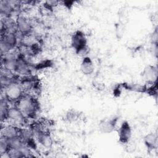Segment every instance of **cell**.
<instances>
[{"label": "cell", "mask_w": 158, "mask_h": 158, "mask_svg": "<svg viewBox=\"0 0 158 158\" xmlns=\"http://www.w3.org/2000/svg\"><path fill=\"white\" fill-rule=\"evenodd\" d=\"M157 67L149 65L144 69L142 76L147 83L154 85L157 83Z\"/></svg>", "instance_id": "9c48e42d"}, {"label": "cell", "mask_w": 158, "mask_h": 158, "mask_svg": "<svg viewBox=\"0 0 158 158\" xmlns=\"http://www.w3.org/2000/svg\"><path fill=\"white\" fill-rule=\"evenodd\" d=\"M71 46L75 52L88 46L87 38L83 31L78 30L72 35L71 37Z\"/></svg>", "instance_id": "8992f818"}, {"label": "cell", "mask_w": 158, "mask_h": 158, "mask_svg": "<svg viewBox=\"0 0 158 158\" xmlns=\"http://www.w3.org/2000/svg\"><path fill=\"white\" fill-rule=\"evenodd\" d=\"M30 72L31 70L28 62L25 60V59H24L23 57H20V55H19L17 67L15 73H17L23 77H26L30 75Z\"/></svg>", "instance_id": "9a60e30c"}, {"label": "cell", "mask_w": 158, "mask_h": 158, "mask_svg": "<svg viewBox=\"0 0 158 158\" xmlns=\"http://www.w3.org/2000/svg\"><path fill=\"white\" fill-rule=\"evenodd\" d=\"M4 89V98H6L9 102H17L25 94L20 84L18 81H15L6 86Z\"/></svg>", "instance_id": "7a4b0ae2"}, {"label": "cell", "mask_w": 158, "mask_h": 158, "mask_svg": "<svg viewBox=\"0 0 158 158\" xmlns=\"http://www.w3.org/2000/svg\"><path fill=\"white\" fill-rule=\"evenodd\" d=\"M94 67L91 59L89 56L83 57L80 64V70L85 75H91L94 72Z\"/></svg>", "instance_id": "2e32d148"}, {"label": "cell", "mask_w": 158, "mask_h": 158, "mask_svg": "<svg viewBox=\"0 0 158 158\" xmlns=\"http://www.w3.org/2000/svg\"><path fill=\"white\" fill-rule=\"evenodd\" d=\"M7 156V158H21L25 157L23 154L19 150L16 149L10 148L6 153Z\"/></svg>", "instance_id": "d6986e66"}, {"label": "cell", "mask_w": 158, "mask_h": 158, "mask_svg": "<svg viewBox=\"0 0 158 158\" xmlns=\"http://www.w3.org/2000/svg\"><path fill=\"white\" fill-rule=\"evenodd\" d=\"M9 107L8 100L6 98H1L0 102V118L1 122L7 120V112Z\"/></svg>", "instance_id": "e0dca14e"}, {"label": "cell", "mask_w": 158, "mask_h": 158, "mask_svg": "<svg viewBox=\"0 0 158 158\" xmlns=\"http://www.w3.org/2000/svg\"><path fill=\"white\" fill-rule=\"evenodd\" d=\"M66 117L69 121H74L75 120L77 119L78 114L75 110H72L70 111H69V112L67 114Z\"/></svg>", "instance_id": "ffe728a7"}, {"label": "cell", "mask_w": 158, "mask_h": 158, "mask_svg": "<svg viewBox=\"0 0 158 158\" xmlns=\"http://www.w3.org/2000/svg\"><path fill=\"white\" fill-rule=\"evenodd\" d=\"M118 139L119 142L122 144H127L129 143L131 135L132 130L129 123L125 120L121 123L118 129Z\"/></svg>", "instance_id": "52a82bcc"}, {"label": "cell", "mask_w": 158, "mask_h": 158, "mask_svg": "<svg viewBox=\"0 0 158 158\" xmlns=\"http://www.w3.org/2000/svg\"><path fill=\"white\" fill-rule=\"evenodd\" d=\"M20 128L14 125H4L1 128V136L6 139H10L19 136Z\"/></svg>", "instance_id": "4fadbf2b"}, {"label": "cell", "mask_w": 158, "mask_h": 158, "mask_svg": "<svg viewBox=\"0 0 158 158\" xmlns=\"http://www.w3.org/2000/svg\"><path fill=\"white\" fill-rule=\"evenodd\" d=\"M118 120V117H113L112 118L102 120L99 125L100 131L106 134L112 132L117 126Z\"/></svg>", "instance_id": "8fae6325"}, {"label": "cell", "mask_w": 158, "mask_h": 158, "mask_svg": "<svg viewBox=\"0 0 158 158\" xmlns=\"http://www.w3.org/2000/svg\"><path fill=\"white\" fill-rule=\"evenodd\" d=\"M27 118H33L38 110V102L35 98L30 94H24L17 102L16 105Z\"/></svg>", "instance_id": "6da1fadb"}, {"label": "cell", "mask_w": 158, "mask_h": 158, "mask_svg": "<svg viewBox=\"0 0 158 158\" xmlns=\"http://www.w3.org/2000/svg\"><path fill=\"white\" fill-rule=\"evenodd\" d=\"M143 141L149 152L156 149L158 145V138L157 133H149L147 134L144 136Z\"/></svg>", "instance_id": "5bb4252c"}, {"label": "cell", "mask_w": 158, "mask_h": 158, "mask_svg": "<svg viewBox=\"0 0 158 158\" xmlns=\"http://www.w3.org/2000/svg\"><path fill=\"white\" fill-rule=\"evenodd\" d=\"M35 135L38 143L45 148H51L53 144V140L50 134L41 129L40 127H35L32 130Z\"/></svg>", "instance_id": "5b68a950"}, {"label": "cell", "mask_w": 158, "mask_h": 158, "mask_svg": "<svg viewBox=\"0 0 158 158\" xmlns=\"http://www.w3.org/2000/svg\"><path fill=\"white\" fill-rule=\"evenodd\" d=\"M20 1H1L0 2V10L2 15L6 18H10L14 11L15 7L20 3Z\"/></svg>", "instance_id": "7c38bea8"}, {"label": "cell", "mask_w": 158, "mask_h": 158, "mask_svg": "<svg viewBox=\"0 0 158 158\" xmlns=\"http://www.w3.org/2000/svg\"><path fill=\"white\" fill-rule=\"evenodd\" d=\"M18 43L17 36L16 33L7 32L1 36L0 49L2 56L9 53L11 50L14 49Z\"/></svg>", "instance_id": "3957f363"}, {"label": "cell", "mask_w": 158, "mask_h": 158, "mask_svg": "<svg viewBox=\"0 0 158 158\" xmlns=\"http://www.w3.org/2000/svg\"><path fill=\"white\" fill-rule=\"evenodd\" d=\"M10 147L7 139L1 136L0 139V154L1 155L7 153L9 150Z\"/></svg>", "instance_id": "ac0fdd59"}, {"label": "cell", "mask_w": 158, "mask_h": 158, "mask_svg": "<svg viewBox=\"0 0 158 158\" xmlns=\"http://www.w3.org/2000/svg\"><path fill=\"white\" fill-rule=\"evenodd\" d=\"M59 2L57 1H47L44 2V6L48 9H51L59 4Z\"/></svg>", "instance_id": "44dd1931"}, {"label": "cell", "mask_w": 158, "mask_h": 158, "mask_svg": "<svg viewBox=\"0 0 158 158\" xmlns=\"http://www.w3.org/2000/svg\"><path fill=\"white\" fill-rule=\"evenodd\" d=\"M157 39H158V32H157V28H156L154 31L151 35V40L152 41V43L154 46H157Z\"/></svg>", "instance_id": "7402d4cb"}, {"label": "cell", "mask_w": 158, "mask_h": 158, "mask_svg": "<svg viewBox=\"0 0 158 158\" xmlns=\"http://www.w3.org/2000/svg\"><path fill=\"white\" fill-rule=\"evenodd\" d=\"M4 69L8 72H16L18 63V56L12 53H7L4 55L2 59Z\"/></svg>", "instance_id": "30bf717a"}, {"label": "cell", "mask_w": 158, "mask_h": 158, "mask_svg": "<svg viewBox=\"0 0 158 158\" xmlns=\"http://www.w3.org/2000/svg\"><path fill=\"white\" fill-rule=\"evenodd\" d=\"M17 31L23 36H28L32 31V25L26 17L23 15H19L16 20Z\"/></svg>", "instance_id": "277c9868"}, {"label": "cell", "mask_w": 158, "mask_h": 158, "mask_svg": "<svg viewBox=\"0 0 158 158\" xmlns=\"http://www.w3.org/2000/svg\"><path fill=\"white\" fill-rule=\"evenodd\" d=\"M7 118V120H10L16 123L22 124L25 123L27 118L23 115L20 109L17 106H15L9 107Z\"/></svg>", "instance_id": "ba28073f"}]
</instances>
